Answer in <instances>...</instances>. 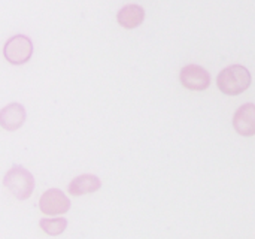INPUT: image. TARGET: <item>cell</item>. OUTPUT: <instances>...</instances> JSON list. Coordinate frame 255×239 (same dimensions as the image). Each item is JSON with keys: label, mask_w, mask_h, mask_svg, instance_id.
<instances>
[{"label": "cell", "mask_w": 255, "mask_h": 239, "mask_svg": "<svg viewBox=\"0 0 255 239\" xmlns=\"http://www.w3.org/2000/svg\"><path fill=\"white\" fill-rule=\"evenodd\" d=\"M253 84L251 72L242 64H232L223 69L217 78V85L227 96H238L247 91Z\"/></svg>", "instance_id": "obj_1"}, {"label": "cell", "mask_w": 255, "mask_h": 239, "mask_svg": "<svg viewBox=\"0 0 255 239\" xmlns=\"http://www.w3.org/2000/svg\"><path fill=\"white\" fill-rule=\"evenodd\" d=\"M3 184L10 192V195H13L19 201L28 199L34 190L33 175L21 166H13L12 169H9L4 175Z\"/></svg>", "instance_id": "obj_2"}, {"label": "cell", "mask_w": 255, "mask_h": 239, "mask_svg": "<svg viewBox=\"0 0 255 239\" xmlns=\"http://www.w3.org/2000/svg\"><path fill=\"white\" fill-rule=\"evenodd\" d=\"M3 55L10 64H24L33 55V42L28 36L15 34L3 46Z\"/></svg>", "instance_id": "obj_3"}, {"label": "cell", "mask_w": 255, "mask_h": 239, "mask_svg": "<svg viewBox=\"0 0 255 239\" xmlns=\"http://www.w3.org/2000/svg\"><path fill=\"white\" fill-rule=\"evenodd\" d=\"M181 84L191 91H203L211 85L209 72L199 64H188L181 69L179 73Z\"/></svg>", "instance_id": "obj_4"}, {"label": "cell", "mask_w": 255, "mask_h": 239, "mask_svg": "<svg viewBox=\"0 0 255 239\" xmlns=\"http://www.w3.org/2000/svg\"><path fill=\"white\" fill-rule=\"evenodd\" d=\"M39 208L45 216H61L69 211L70 201L61 190L49 189L40 196Z\"/></svg>", "instance_id": "obj_5"}, {"label": "cell", "mask_w": 255, "mask_h": 239, "mask_svg": "<svg viewBox=\"0 0 255 239\" xmlns=\"http://www.w3.org/2000/svg\"><path fill=\"white\" fill-rule=\"evenodd\" d=\"M233 127L242 136L255 135V105L245 103L242 105L233 117Z\"/></svg>", "instance_id": "obj_6"}, {"label": "cell", "mask_w": 255, "mask_h": 239, "mask_svg": "<svg viewBox=\"0 0 255 239\" xmlns=\"http://www.w3.org/2000/svg\"><path fill=\"white\" fill-rule=\"evenodd\" d=\"M25 123V109L19 103H9L0 111V126L7 132L18 130Z\"/></svg>", "instance_id": "obj_7"}, {"label": "cell", "mask_w": 255, "mask_h": 239, "mask_svg": "<svg viewBox=\"0 0 255 239\" xmlns=\"http://www.w3.org/2000/svg\"><path fill=\"white\" fill-rule=\"evenodd\" d=\"M145 19V9L139 4H126L117 13V21L124 28H136Z\"/></svg>", "instance_id": "obj_8"}, {"label": "cell", "mask_w": 255, "mask_h": 239, "mask_svg": "<svg viewBox=\"0 0 255 239\" xmlns=\"http://www.w3.org/2000/svg\"><path fill=\"white\" fill-rule=\"evenodd\" d=\"M102 187V181L96 175H79L72 180L69 184V193L72 196H82V195H90L97 192Z\"/></svg>", "instance_id": "obj_9"}, {"label": "cell", "mask_w": 255, "mask_h": 239, "mask_svg": "<svg viewBox=\"0 0 255 239\" xmlns=\"http://www.w3.org/2000/svg\"><path fill=\"white\" fill-rule=\"evenodd\" d=\"M40 229L49 235V237H58L61 235L66 228H67V220L64 217H57V219H42L39 222Z\"/></svg>", "instance_id": "obj_10"}]
</instances>
